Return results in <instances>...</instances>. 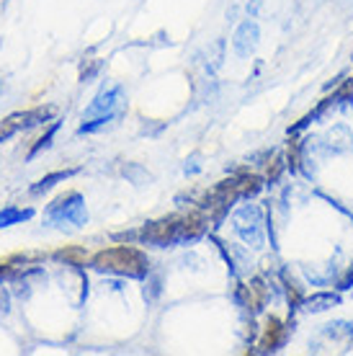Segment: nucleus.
I'll list each match as a JSON object with an SVG mask.
<instances>
[{"mask_svg":"<svg viewBox=\"0 0 353 356\" xmlns=\"http://www.w3.org/2000/svg\"><path fill=\"white\" fill-rule=\"evenodd\" d=\"M93 266L98 271H108V274L129 276V279H145L150 271V261L140 248L132 245H114V248L98 250L93 256Z\"/></svg>","mask_w":353,"mask_h":356,"instance_id":"obj_1","label":"nucleus"},{"mask_svg":"<svg viewBox=\"0 0 353 356\" xmlns=\"http://www.w3.org/2000/svg\"><path fill=\"white\" fill-rule=\"evenodd\" d=\"M281 341H284L281 323L276 321V318H271V321H268V325H265L263 339H261V348H263V351H276V348L281 346Z\"/></svg>","mask_w":353,"mask_h":356,"instance_id":"obj_8","label":"nucleus"},{"mask_svg":"<svg viewBox=\"0 0 353 356\" xmlns=\"http://www.w3.org/2000/svg\"><path fill=\"white\" fill-rule=\"evenodd\" d=\"M78 173V168H67V170H54V173H49V176H44L42 181H36L34 186H31V194L39 196L44 194V191H49V188L54 186V184H60V181H67L70 176H75Z\"/></svg>","mask_w":353,"mask_h":356,"instance_id":"obj_9","label":"nucleus"},{"mask_svg":"<svg viewBox=\"0 0 353 356\" xmlns=\"http://www.w3.org/2000/svg\"><path fill=\"white\" fill-rule=\"evenodd\" d=\"M52 116H54L52 106H36V108H26V111H16V114L6 116V119L0 122V143L13 137L18 129H28V127H34V124H42V122L52 119Z\"/></svg>","mask_w":353,"mask_h":356,"instance_id":"obj_5","label":"nucleus"},{"mask_svg":"<svg viewBox=\"0 0 353 356\" xmlns=\"http://www.w3.org/2000/svg\"><path fill=\"white\" fill-rule=\"evenodd\" d=\"M258 39H261V31H258V24H253V21H245L243 26L238 29V34H235V52L240 54V57H247V54L253 52L258 47Z\"/></svg>","mask_w":353,"mask_h":356,"instance_id":"obj_7","label":"nucleus"},{"mask_svg":"<svg viewBox=\"0 0 353 356\" xmlns=\"http://www.w3.org/2000/svg\"><path fill=\"white\" fill-rule=\"evenodd\" d=\"M47 220L49 222H57V225H80L88 222V212H85V202H83V196L78 191H70V194L60 196V199H54L52 204L47 207Z\"/></svg>","mask_w":353,"mask_h":356,"instance_id":"obj_3","label":"nucleus"},{"mask_svg":"<svg viewBox=\"0 0 353 356\" xmlns=\"http://www.w3.org/2000/svg\"><path fill=\"white\" fill-rule=\"evenodd\" d=\"M245 289H247V307H250L253 312H258L261 307H263V302H265V286H263V282H261V279H253V282H250Z\"/></svg>","mask_w":353,"mask_h":356,"instance_id":"obj_12","label":"nucleus"},{"mask_svg":"<svg viewBox=\"0 0 353 356\" xmlns=\"http://www.w3.org/2000/svg\"><path fill=\"white\" fill-rule=\"evenodd\" d=\"M57 129H60V122H54L52 127H49V129H47L44 134H42V137H39V140H36V145L34 147H31V150H28V161H34L36 155H39V152L42 150H47V147H49V145H52V140H54V134H57Z\"/></svg>","mask_w":353,"mask_h":356,"instance_id":"obj_13","label":"nucleus"},{"mask_svg":"<svg viewBox=\"0 0 353 356\" xmlns=\"http://www.w3.org/2000/svg\"><path fill=\"white\" fill-rule=\"evenodd\" d=\"M340 302V297L338 294H333V292H320V294H312L309 300H304V310L307 312H322V310H327V307H333V305H338Z\"/></svg>","mask_w":353,"mask_h":356,"instance_id":"obj_10","label":"nucleus"},{"mask_svg":"<svg viewBox=\"0 0 353 356\" xmlns=\"http://www.w3.org/2000/svg\"><path fill=\"white\" fill-rule=\"evenodd\" d=\"M34 217V209H18V207H6L0 212V230L3 227H10V225H18L24 220H31Z\"/></svg>","mask_w":353,"mask_h":356,"instance_id":"obj_11","label":"nucleus"},{"mask_svg":"<svg viewBox=\"0 0 353 356\" xmlns=\"http://www.w3.org/2000/svg\"><path fill=\"white\" fill-rule=\"evenodd\" d=\"M57 259L70 261L72 266H80V264L85 261V253H83L80 248H65V250H57Z\"/></svg>","mask_w":353,"mask_h":356,"instance_id":"obj_14","label":"nucleus"},{"mask_svg":"<svg viewBox=\"0 0 353 356\" xmlns=\"http://www.w3.org/2000/svg\"><path fill=\"white\" fill-rule=\"evenodd\" d=\"M263 220H261V209L256 204L243 207L238 214H235V230L245 243H250L253 248H261L263 243Z\"/></svg>","mask_w":353,"mask_h":356,"instance_id":"obj_6","label":"nucleus"},{"mask_svg":"<svg viewBox=\"0 0 353 356\" xmlns=\"http://www.w3.org/2000/svg\"><path fill=\"white\" fill-rule=\"evenodd\" d=\"M126 106V96H124L122 86H108L93 98V104L85 108L83 114V124H80V134H93L98 129H104L106 124H111L114 119L124 114Z\"/></svg>","mask_w":353,"mask_h":356,"instance_id":"obj_2","label":"nucleus"},{"mask_svg":"<svg viewBox=\"0 0 353 356\" xmlns=\"http://www.w3.org/2000/svg\"><path fill=\"white\" fill-rule=\"evenodd\" d=\"M181 230H183V217L170 214V217H163L158 222L145 225L140 238L145 243H152V245H173V243H181Z\"/></svg>","mask_w":353,"mask_h":356,"instance_id":"obj_4","label":"nucleus"}]
</instances>
